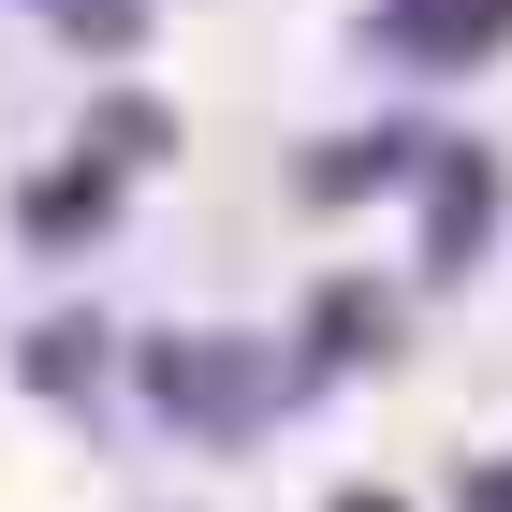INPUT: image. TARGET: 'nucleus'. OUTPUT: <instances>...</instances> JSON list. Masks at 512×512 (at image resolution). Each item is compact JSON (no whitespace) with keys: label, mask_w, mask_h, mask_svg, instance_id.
Returning a JSON list of instances; mask_svg holds the SVG:
<instances>
[{"label":"nucleus","mask_w":512,"mask_h":512,"mask_svg":"<svg viewBox=\"0 0 512 512\" xmlns=\"http://www.w3.org/2000/svg\"><path fill=\"white\" fill-rule=\"evenodd\" d=\"M147 381L176 395L191 425H220V439H249V425L278 410V352H249V337H176V352H161Z\"/></svg>","instance_id":"1"},{"label":"nucleus","mask_w":512,"mask_h":512,"mask_svg":"<svg viewBox=\"0 0 512 512\" xmlns=\"http://www.w3.org/2000/svg\"><path fill=\"white\" fill-rule=\"evenodd\" d=\"M381 30L410 44V59H439V74H469V59L512 44V0H381Z\"/></svg>","instance_id":"2"},{"label":"nucleus","mask_w":512,"mask_h":512,"mask_svg":"<svg viewBox=\"0 0 512 512\" xmlns=\"http://www.w3.org/2000/svg\"><path fill=\"white\" fill-rule=\"evenodd\" d=\"M469 512H512V469H483V483H469Z\"/></svg>","instance_id":"3"},{"label":"nucleus","mask_w":512,"mask_h":512,"mask_svg":"<svg viewBox=\"0 0 512 512\" xmlns=\"http://www.w3.org/2000/svg\"><path fill=\"white\" fill-rule=\"evenodd\" d=\"M352 512H395V498H352Z\"/></svg>","instance_id":"4"}]
</instances>
